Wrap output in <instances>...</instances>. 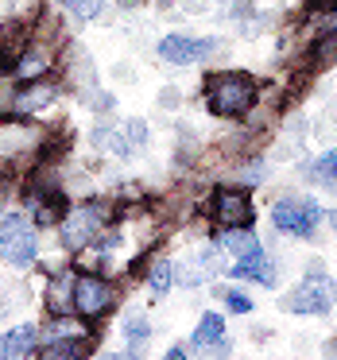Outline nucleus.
I'll use <instances>...</instances> for the list:
<instances>
[{
	"mask_svg": "<svg viewBox=\"0 0 337 360\" xmlns=\"http://www.w3.org/2000/svg\"><path fill=\"white\" fill-rule=\"evenodd\" d=\"M43 74H47V55H43L39 47L27 51V55L16 63V78L20 82H35V78H43Z\"/></svg>",
	"mask_w": 337,
	"mask_h": 360,
	"instance_id": "nucleus-13",
	"label": "nucleus"
},
{
	"mask_svg": "<svg viewBox=\"0 0 337 360\" xmlns=\"http://www.w3.org/2000/svg\"><path fill=\"white\" fill-rule=\"evenodd\" d=\"M109 306H113V290H109L105 279H97V275H82V279L74 283V310H78L82 318H101Z\"/></svg>",
	"mask_w": 337,
	"mask_h": 360,
	"instance_id": "nucleus-5",
	"label": "nucleus"
},
{
	"mask_svg": "<svg viewBox=\"0 0 337 360\" xmlns=\"http://www.w3.org/2000/svg\"><path fill=\"white\" fill-rule=\"evenodd\" d=\"M256 101V82L244 74H217L205 86V105L213 117H244Z\"/></svg>",
	"mask_w": 337,
	"mask_h": 360,
	"instance_id": "nucleus-1",
	"label": "nucleus"
},
{
	"mask_svg": "<svg viewBox=\"0 0 337 360\" xmlns=\"http://www.w3.org/2000/svg\"><path fill=\"white\" fill-rule=\"evenodd\" d=\"M314 174L326 182H337V151H326V155L318 159V167H314Z\"/></svg>",
	"mask_w": 337,
	"mask_h": 360,
	"instance_id": "nucleus-18",
	"label": "nucleus"
},
{
	"mask_svg": "<svg viewBox=\"0 0 337 360\" xmlns=\"http://www.w3.org/2000/svg\"><path fill=\"white\" fill-rule=\"evenodd\" d=\"M128 337H132V341H136V337H144V333H148V321H144L140 318V314H132V318H128Z\"/></svg>",
	"mask_w": 337,
	"mask_h": 360,
	"instance_id": "nucleus-20",
	"label": "nucleus"
},
{
	"mask_svg": "<svg viewBox=\"0 0 337 360\" xmlns=\"http://www.w3.org/2000/svg\"><path fill=\"white\" fill-rule=\"evenodd\" d=\"M171 279H174V267L171 264H155V271H151V295H167V290H171Z\"/></svg>",
	"mask_w": 337,
	"mask_h": 360,
	"instance_id": "nucleus-16",
	"label": "nucleus"
},
{
	"mask_svg": "<svg viewBox=\"0 0 337 360\" xmlns=\"http://www.w3.org/2000/svg\"><path fill=\"white\" fill-rule=\"evenodd\" d=\"M51 97H55L51 86H35V89H27V94H20V101H12V109L35 112V109H43V105H51Z\"/></svg>",
	"mask_w": 337,
	"mask_h": 360,
	"instance_id": "nucleus-14",
	"label": "nucleus"
},
{
	"mask_svg": "<svg viewBox=\"0 0 337 360\" xmlns=\"http://www.w3.org/2000/svg\"><path fill=\"white\" fill-rule=\"evenodd\" d=\"M333 295H337V283H333Z\"/></svg>",
	"mask_w": 337,
	"mask_h": 360,
	"instance_id": "nucleus-24",
	"label": "nucleus"
},
{
	"mask_svg": "<svg viewBox=\"0 0 337 360\" xmlns=\"http://www.w3.org/2000/svg\"><path fill=\"white\" fill-rule=\"evenodd\" d=\"M229 310L248 314V310H252V298H248V295H236V290H233V295H229Z\"/></svg>",
	"mask_w": 337,
	"mask_h": 360,
	"instance_id": "nucleus-21",
	"label": "nucleus"
},
{
	"mask_svg": "<svg viewBox=\"0 0 337 360\" xmlns=\"http://www.w3.org/2000/svg\"><path fill=\"white\" fill-rule=\"evenodd\" d=\"M163 105H167V109H171V105H179V94H174V89H163Z\"/></svg>",
	"mask_w": 337,
	"mask_h": 360,
	"instance_id": "nucleus-22",
	"label": "nucleus"
},
{
	"mask_svg": "<svg viewBox=\"0 0 337 360\" xmlns=\"http://www.w3.org/2000/svg\"><path fill=\"white\" fill-rule=\"evenodd\" d=\"M182 279H186L190 287H194V283H202V279H205V267H202V264H186V267H182Z\"/></svg>",
	"mask_w": 337,
	"mask_h": 360,
	"instance_id": "nucleus-19",
	"label": "nucleus"
},
{
	"mask_svg": "<svg viewBox=\"0 0 337 360\" xmlns=\"http://www.w3.org/2000/svg\"><path fill=\"white\" fill-rule=\"evenodd\" d=\"M287 306H291L295 314H326V310H329V290H326V283H318V279L303 283V287H298L295 295L287 298Z\"/></svg>",
	"mask_w": 337,
	"mask_h": 360,
	"instance_id": "nucleus-8",
	"label": "nucleus"
},
{
	"mask_svg": "<svg viewBox=\"0 0 337 360\" xmlns=\"http://www.w3.org/2000/svg\"><path fill=\"white\" fill-rule=\"evenodd\" d=\"M63 4L78 20H97V16H101V0H63Z\"/></svg>",
	"mask_w": 337,
	"mask_h": 360,
	"instance_id": "nucleus-17",
	"label": "nucleus"
},
{
	"mask_svg": "<svg viewBox=\"0 0 337 360\" xmlns=\"http://www.w3.org/2000/svg\"><path fill=\"white\" fill-rule=\"evenodd\" d=\"M236 279H264L272 283V264H267V252H252V256H241L233 264Z\"/></svg>",
	"mask_w": 337,
	"mask_h": 360,
	"instance_id": "nucleus-12",
	"label": "nucleus"
},
{
	"mask_svg": "<svg viewBox=\"0 0 337 360\" xmlns=\"http://www.w3.org/2000/svg\"><path fill=\"white\" fill-rule=\"evenodd\" d=\"M35 352V326H20L0 333V356L4 360H20V356H32Z\"/></svg>",
	"mask_w": 337,
	"mask_h": 360,
	"instance_id": "nucleus-10",
	"label": "nucleus"
},
{
	"mask_svg": "<svg viewBox=\"0 0 337 360\" xmlns=\"http://www.w3.org/2000/svg\"><path fill=\"white\" fill-rule=\"evenodd\" d=\"M97 225H101V210L97 205H82V210H74L70 217L63 221V244L66 248H86L89 240H94Z\"/></svg>",
	"mask_w": 337,
	"mask_h": 360,
	"instance_id": "nucleus-6",
	"label": "nucleus"
},
{
	"mask_svg": "<svg viewBox=\"0 0 337 360\" xmlns=\"http://www.w3.org/2000/svg\"><path fill=\"white\" fill-rule=\"evenodd\" d=\"M333 229H337V213H333Z\"/></svg>",
	"mask_w": 337,
	"mask_h": 360,
	"instance_id": "nucleus-23",
	"label": "nucleus"
},
{
	"mask_svg": "<svg viewBox=\"0 0 337 360\" xmlns=\"http://www.w3.org/2000/svg\"><path fill=\"white\" fill-rule=\"evenodd\" d=\"M86 352H89V345L82 337H66V341H55L51 349H43V356L55 360V356H86Z\"/></svg>",
	"mask_w": 337,
	"mask_h": 360,
	"instance_id": "nucleus-15",
	"label": "nucleus"
},
{
	"mask_svg": "<svg viewBox=\"0 0 337 360\" xmlns=\"http://www.w3.org/2000/svg\"><path fill=\"white\" fill-rule=\"evenodd\" d=\"M217 244H221V248H229V252H236V256H252V252H260V240H256V233H252L248 225L225 229V233L217 236Z\"/></svg>",
	"mask_w": 337,
	"mask_h": 360,
	"instance_id": "nucleus-11",
	"label": "nucleus"
},
{
	"mask_svg": "<svg viewBox=\"0 0 337 360\" xmlns=\"http://www.w3.org/2000/svg\"><path fill=\"white\" fill-rule=\"evenodd\" d=\"M213 217H217V225H221V229L248 225L252 205H248V198L236 194V190H217V194H213Z\"/></svg>",
	"mask_w": 337,
	"mask_h": 360,
	"instance_id": "nucleus-7",
	"label": "nucleus"
},
{
	"mask_svg": "<svg viewBox=\"0 0 337 360\" xmlns=\"http://www.w3.org/2000/svg\"><path fill=\"white\" fill-rule=\"evenodd\" d=\"M0 256L12 267H27L35 259V229L27 217H20V213L0 217Z\"/></svg>",
	"mask_w": 337,
	"mask_h": 360,
	"instance_id": "nucleus-2",
	"label": "nucleus"
},
{
	"mask_svg": "<svg viewBox=\"0 0 337 360\" xmlns=\"http://www.w3.org/2000/svg\"><path fill=\"white\" fill-rule=\"evenodd\" d=\"M213 51H217L213 39H190V35H167V39L159 43V55L171 66H194V63H202V58H210Z\"/></svg>",
	"mask_w": 337,
	"mask_h": 360,
	"instance_id": "nucleus-4",
	"label": "nucleus"
},
{
	"mask_svg": "<svg viewBox=\"0 0 337 360\" xmlns=\"http://www.w3.org/2000/svg\"><path fill=\"white\" fill-rule=\"evenodd\" d=\"M190 345H194L198 352H213V349L221 352L225 349V318H221V314H205V318L198 321Z\"/></svg>",
	"mask_w": 337,
	"mask_h": 360,
	"instance_id": "nucleus-9",
	"label": "nucleus"
},
{
	"mask_svg": "<svg viewBox=\"0 0 337 360\" xmlns=\"http://www.w3.org/2000/svg\"><path fill=\"white\" fill-rule=\"evenodd\" d=\"M272 221L275 229H283L291 236H310L322 221V210L314 198H283V202L272 205Z\"/></svg>",
	"mask_w": 337,
	"mask_h": 360,
	"instance_id": "nucleus-3",
	"label": "nucleus"
}]
</instances>
